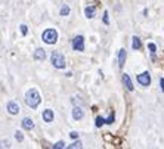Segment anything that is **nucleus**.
<instances>
[{"mask_svg":"<svg viewBox=\"0 0 164 149\" xmlns=\"http://www.w3.org/2000/svg\"><path fill=\"white\" fill-rule=\"evenodd\" d=\"M40 101H41V97L36 89H30L27 93H25V103H27L31 109L37 108V106L40 105Z\"/></svg>","mask_w":164,"mask_h":149,"instance_id":"obj_1","label":"nucleus"},{"mask_svg":"<svg viewBox=\"0 0 164 149\" xmlns=\"http://www.w3.org/2000/svg\"><path fill=\"white\" fill-rule=\"evenodd\" d=\"M50 61H52V65L55 68H58V69H62V68H65V56L59 52H53L52 56H50Z\"/></svg>","mask_w":164,"mask_h":149,"instance_id":"obj_2","label":"nucleus"},{"mask_svg":"<svg viewBox=\"0 0 164 149\" xmlns=\"http://www.w3.org/2000/svg\"><path fill=\"white\" fill-rule=\"evenodd\" d=\"M41 39H43V41L46 44H55L56 40H58V33L53 28H49V30H46L44 33L41 34Z\"/></svg>","mask_w":164,"mask_h":149,"instance_id":"obj_3","label":"nucleus"},{"mask_svg":"<svg viewBox=\"0 0 164 149\" xmlns=\"http://www.w3.org/2000/svg\"><path fill=\"white\" fill-rule=\"evenodd\" d=\"M73 49L78 50V52L84 50V37L83 35H77V37L73 39Z\"/></svg>","mask_w":164,"mask_h":149,"instance_id":"obj_4","label":"nucleus"},{"mask_svg":"<svg viewBox=\"0 0 164 149\" xmlns=\"http://www.w3.org/2000/svg\"><path fill=\"white\" fill-rule=\"evenodd\" d=\"M137 83L141 84V86H149L151 84V75L149 72H142V74L137 75Z\"/></svg>","mask_w":164,"mask_h":149,"instance_id":"obj_5","label":"nucleus"},{"mask_svg":"<svg viewBox=\"0 0 164 149\" xmlns=\"http://www.w3.org/2000/svg\"><path fill=\"white\" fill-rule=\"evenodd\" d=\"M6 109H7V112H9L11 115H16V114H19V105H18L16 102H14V101H11L9 103H7Z\"/></svg>","mask_w":164,"mask_h":149,"instance_id":"obj_6","label":"nucleus"},{"mask_svg":"<svg viewBox=\"0 0 164 149\" xmlns=\"http://www.w3.org/2000/svg\"><path fill=\"white\" fill-rule=\"evenodd\" d=\"M53 118H55V115H53V111L52 109H44L43 111V120L46 122H52Z\"/></svg>","mask_w":164,"mask_h":149,"instance_id":"obj_7","label":"nucleus"},{"mask_svg":"<svg viewBox=\"0 0 164 149\" xmlns=\"http://www.w3.org/2000/svg\"><path fill=\"white\" fill-rule=\"evenodd\" d=\"M22 127H24L25 130H33L34 129V121H33L31 118L25 117V118L22 120Z\"/></svg>","mask_w":164,"mask_h":149,"instance_id":"obj_8","label":"nucleus"},{"mask_svg":"<svg viewBox=\"0 0 164 149\" xmlns=\"http://www.w3.org/2000/svg\"><path fill=\"white\" fill-rule=\"evenodd\" d=\"M123 83H124V86H126V89H127L129 92H133V83H132V80H130L129 74H123Z\"/></svg>","mask_w":164,"mask_h":149,"instance_id":"obj_9","label":"nucleus"},{"mask_svg":"<svg viewBox=\"0 0 164 149\" xmlns=\"http://www.w3.org/2000/svg\"><path fill=\"white\" fill-rule=\"evenodd\" d=\"M34 59L36 61H44V59H46V52H44V49H37V50H36Z\"/></svg>","mask_w":164,"mask_h":149,"instance_id":"obj_10","label":"nucleus"},{"mask_svg":"<svg viewBox=\"0 0 164 149\" xmlns=\"http://www.w3.org/2000/svg\"><path fill=\"white\" fill-rule=\"evenodd\" d=\"M124 61H126V50L120 49V52H118V68L124 67Z\"/></svg>","mask_w":164,"mask_h":149,"instance_id":"obj_11","label":"nucleus"},{"mask_svg":"<svg viewBox=\"0 0 164 149\" xmlns=\"http://www.w3.org/2000/svg\"><path fill=\"white\" fill-rule=\"evenodd\" d=\"M83 117H84V112H83L82 108H74L73 109V118H74V120H82Z\"/></svg>","mask_w":164,"mask_h":149,"instance_id":"obj_12","label":"nucleus"},{"mask_svg":"<svg viewBox=\"0 0 164 149\" xmlns=\"http://www.w3.org/2000/svg\"><path fill=\"white\" fill-rule=\"evenodd\" d=\"M84 15H86V18H89L92 19L93 16H95V6H87L84 9Z\"/></svg>","mask_w":164,"mask_h":149,"instance_id":"obj_13","label":"nucleus"},{"mask_svg":"<svg viewBox=\"0 0 164 149\" xmlns=\"http://www.w3.org/2000/svg\"><path fill=\"white\" fill-rule=\"evenodd\" d=\"M132 48L135 49V50H139V49L142 48V41H141V39L139 37H133V41H132Z\"/></svg>","mask_w":164,"mask_h":149,"instance_id":"obj_14","label":"nucleus"},{"mask_svg":"<svg viewBox=\"0 0 164 149\" xmlns=\"http://www.w3.org/2000/svg\"><path fill=\"white\" fill-rule=\"evenodd\" d=\"M68 14H69V6L68 5H64L61 7V16H67Z\"/></svg>","mask_w":164,"mask_h":149,"instance_id":"obj_15","label":"nucleus"},{"mask_svg":"<svg viewBox=\"0 0 164 149\" xmlns=\"http://www.w3.org/2000/svg\"><path fill=\"white\" fill-rule=\"evenodd\" d=\"M82 146H83V143L77 140V142H74L73 145H69L68 148H69V149H75V148H82Z\"/></svg>","mask_w":164,"mask_h":149,"instance_id":"obj_16","label":"nucleus"},{"mask_svg":"<svg viewBox=\"0 0 164 149\" xmlns=\"http://www.w3.org/2000/svg\"><path fill=\"white\" fill-rule=\"evenodd\" d=\"M103 122H105V120H103L102 117H98V118H96V127H101V126H103Z\"/></svg>","mask_w":164,"mask_h":149,"instance_id":"obj_17","label":"nucleus"},{"mask_svg":"<svg viewBox=\"0 0 164 149\" xmlns=\"http://www.w3.org/2000/svg\"><path fill=\"white\" fill-rule=\"evenodd\" d=\"M15 139H16V140H19V142H22V140H24V136H22L21 131H15Z\"/></svg>","mask_w":164,"mask_h":149,"instance_id":"obj_18","label":"nucleus"},{"mask_svg":"<svg viewBox=\"0 0 164 149\" xmlns=\"http://www.w3.org/2000/svg\"><path fill=\"white\" fill-rule=\"evenodd\" d=\"M148 49H149V52L152 53V56H154V53H155V50H157V48H155V44H154V43H149V44H148Z\"/></svg>","mask_w":164,"mask_h":149,"instance_id":"obj_19","label":"nucleus"},{"mask_svg":"<svg viewBox=\"0 0 164 149\" xmlns=\"http://www.w3.org/2000/svg\"><path fill=\"white\" fill-rule=\"evenodd\" d=\"M61 148H65V143L64 142H58L53 145V149H61Z\"/></svg>","mask_w":164,"mask_h":149,"instance_id":"obj_20","label":"nucleus"},{"mask_svg":"<svg viewBox=\"0 0 164 149\" xmlns=\"http://www.w3.org/2000/svg\"><path fill=\"white\" fill-rule=\"evenodd\" d=\"M27 31H28V28L25 24H22L21 25V33H22V35H27Z\"/></svg>","mask_w":164,"mask_h":149,"instance_id":"obj_21","label":"nucleus"},{"mask_svg":"<svg viewBox=\"0 0 164 149\" xmlns=\"http://www.w3.org/2000/svg\"><path fill=\"white\" fill-rule=\"evenodd\" d=\"M105 122H107V124H112V122H114V114H111L108 120H105Z\"/></svg>","mask_w":164,"mask_h":149,"instance_id":"obj_22","label":"nucleus"},{"mask_svg":"<svg viewBox=\"0 0 164 149\" xmlns=\"http://www.w3.org/2000/svg\"><path fill=\"white\" fill-rule=\"evenodd\" d=\"M69 136H71L73 139H75V137H78V133H77V131H71V133H69Z\"/></svg>","mask_w":164,"mask_h":149,"instance_id":"obj_23","label":"nucleus"},{"mask_svg":"<svg viewBox=\"0 0 164 149\" xmlns=\"http://www.w3.org/2000/svg\"><path fill=\"white\" fill-rule=\"evenodd\" d=\"M103 22H105V24H108V12H105V14H103Z\"/></svg>","mask_w":164,"mask_h":149,"instance_id":"obj_24","label":"nucleus"},{"mask_svg":"<svg viewBox=\"0 0 164 149\" xmlns=\"http://www.w3.org/2000/svg\"><path fill=\"white\" fill-rule=\"evenodd\" d=\"M160 84H161V90L164 92V78H160Z\"/></svg>","mask_w":164,"mask_h":149,"instance_id":"obj_25","label":"nucleus"},{"mask_svg":"<svg viewBox=\"0 0 164 149\" xmlns=\"http://www.w3.org/2000/svg\"><path fill=\"white\" fill-rule=\"evenodd\" d=\"M2 146H3V148H5V146H9V142H5V140H3V142H2Z\"/></svg>","mask_w":164,"mask_h":149,"instance_id":"obj_26","label":"nucleus"}]
</instances>
